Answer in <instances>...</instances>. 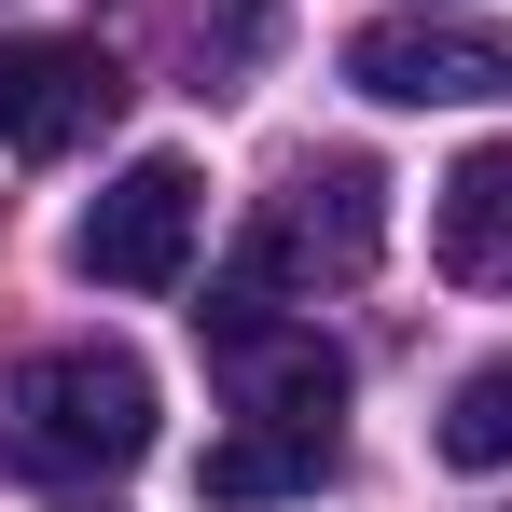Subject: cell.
<instances>
[{
  "instance_id": "6da1fadb",
  "label": "cell",
  "mask_w": 512,
  "mask_h": 512,
  "mask_svg": "<svg viewBox=\"0 0 512 512\" xmlns=\"http://www.w3.org/2000/svg\"><path fill=\"white\" fill-rule=\"evenodd\" d=\"M14 457L28 471H139L153 457V360L139 346H42L14 374Z\"/></svg>"
},
{
  "instance_id": "7a4b0ae2",
  "label": "cell",
  "mask_w": 512,
  "mask_h": 512,
  "mask_svg": "<svg viewBox=\"0 0 512 512\" xmlns=\"http://www.w3.org/2000/svg\"><path fill=\"white\" fill-rule=\"evenodd\" d=\"M346 84L388 97V111H499L512 28H485V14H360L346 28Z\"/></svg>"
},
{
  "instance_id": "3957f363",
  "label": "cell",
  "mask_w": 512,
  "mask_h": 512,
  "mask_svg": "<svg viewBox=\"0 0 512 512\" xmlns=\"http://www.w3.org/2000/svg\"><path fill=\"white\" fill-rule=\"evenodd\" d=\"M388 250V180L360 167V153H319V167H291V194L250 222V277L263 291H305V277H360V263Z\"/></svg>"
},
{
  "instance_id": "277c9868",
  "label": "cell",
  "mask_w": 512,
  "mask_h": 512,
  "mask_svg": "<svg viewBox=\"0 0 512 512\" xmlns=\"http://www.w3.org/2000/svg\"><path fill=\"white\" fill-rule=\"evenodd\" d=\"M194 222H208V180L180 167V153H139V167L84 208L70 263H84L97 291H180V277H194Z\"/></svg>"
},
{
  "instance_id": "5b68a950",
  "label": "cell",
  "mask_w": 512,
  "mask_h": 512,
  "mask_svg": "<svg viewBox=\"0 0 512 512\" xmlns=\"http://www.w3.org/2000/svg\"><path fill=\"white\" fill-rule=\"evenodd\" d=\"M111 111H125V70L97 42H56V28L0 42V153H84Z\"/></svg>"
},
{
  "instance_id": "8992f818",
  "label": "cell",
  "mask_w": 512,
  "mask_h": 512,
  "mask_svg": "<svg viewBox=\"0 0 512 512\" xmlns=\"http://www.w3.org/2000/svg\"><path fill=\"white\" fill-rule=\"evenodd\" d=\"M429 263H443L457 291H512V139H485V153L443 167V194H429Z\"/></svg>"
},
{
  "instance_id": "52a82bcc",
  "label": "cell",
  "mask_w": 512,
  "mask_h": 512,
  "mask_svg": "<svg viewBox=\"0 0 512 512\" xmlns=\"http://www.w3.org/2000/svg\"><path fill=\"white\" fill-rule=\"evenodd\" d=\"M319 471H333V443H305V429H222V443L194 457V485H208L222 512H250V499H305Z\"/></svg>"
},
{
  "instance_id": "ba28073f",
  "label": "cell",
  "mask_w": 512,
  "mask_h": 512,
  "mask_svg": "<svg viewBox=\"0 0 512 512\" xmlns=\"http://www.w3.org/2000/svg\"><path fill=\"white\" fill-rule=\"evenodd\" d=\"M443 457H457V471H512V360L457 374V402H443Z\"/></svg>"
}]
</instances>
